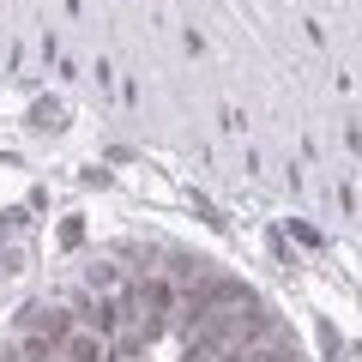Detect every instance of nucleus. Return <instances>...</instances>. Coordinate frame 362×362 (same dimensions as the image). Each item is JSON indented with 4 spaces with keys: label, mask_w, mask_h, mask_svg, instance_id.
<instances>
[{
    "label": "nucleus",
    "mask_w": 362,
    "mask_h": 362,
    "mask_svg": "<svg viewBox=\"0 0 362 362\" xmlns=\"http://www.w3.org/2000/svg\"><path fill=\"white\" fill-rule=\"evenodd\" d=\"M61 362H109V344L97 332H66L61 338Z\"/></svg>",
    "instance_id": "obj_1"
},
{
    "label": "nucleus",
    "mask_w": 362,
    "mask_h": 362,
    "mask_svg": "<svg viewBox=\"0 0 362 362\" xmlns=\"http://www.w3.org/2000/svg\"><path fill=\"white\" fill-rule=\"evenodd\" d=\"M230 362H302L296 350H259V356H242V350H230Z\"/></svg>",
    "instance_id": "obj_2"
},
{
    "label": "nucleus",
    "mask_w": 362,
    "mask_h": 362,
    "mask_svg": "<svg viewBox=\"0 0 362 362\" xmlns=\"http://www.w3.org/2000/svg\"><path fill=\"white\" fill-rule=\"evenodd\" d=\"M90 290H115V272H109V266H90Z\"/></svg>",
    "instance_id": "obj_3"
}]
</instances>
